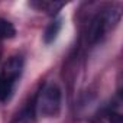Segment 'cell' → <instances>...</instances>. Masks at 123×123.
Listing matches in <instances>:
<instances>
[{"mask_svg": "<svg viewBox=\"0 0 123 123\" xmlns=\"http://www.w3.org/2000/svg\"><path fill=\"white\" fill-rule=\"evenodd\" d=\"M23 67L25 61L20 55L10 56L2 67V71H0V103H6L13 97L18 83L22 77Z\"/></svg>", "mask_w": 123, "mask_h": 123, "instance_id": "cell-1", "label": "cell"}, {"mask_svg": "<svg viewBox=\"0 0 123 123\" xmlns=\"http://www.w3.org/2000/svg\"><path fill=\"white\" fill-rule=\"evenodd\" d=\"M62 90L55 81H48L35 97L36 114L42 117H55L61 111Z\"/></svg>", "mask_w": 123, "mask_h": 123, "instance_id": "cell-2", "label": "cell"}, {"mask_svg": "<svg viewBox=\"0 0 123 123\" xmlns=\"http://www.w3.org/2000/svg\"><path fill=\"white\" fill-rule=\"evenodd\" d=\"M120 20V9L116 7H107L103 9L101 12H98L90 23L88 28V41L91 43L98 42L110 29H113Z\"/></svg>", "mask_w": 123, "mask_h": 123, "instance_id": "cell-3", "label": "cell"}, {"mask_svg": "<svg viewBox=\"0 0 123 123\" xmlns=\"http://www.w3.org/2000/svg\"><path fill=\"white\" fill-rule=\"evenodd\" d=\"M35 116H36V110H35V98L28 103L12 120V123H33L35 122Z\"/></svg>", "mask_w": 123, "mask_h": 123, "instance_id": "cell-4", "label": "cell"}, {"mask_svg": "<svg viewBox=\"0 0 123 123\" xmlns=\"http://www.w3.org/2000/svg\"><path fill=\"white\" fill-rule=\"evenodd\" d=\"M61 29H62V19H61V18L54 19V20L46 26V29H45V33H43V41H45V43H52V42L56 39V36L59 35Z\"/></svg>", "mask_w": 123, "mask_h": 123, "instance_id": "cell-5", "label": "cell"}, {"mask_svg": "<svg viewBox=\"0 0 123 123\" xmlns=\"http://www.w3.org/2000/svg\"><path fill=\"white\" fill-rule=\"evenodd\" d=\"M16 35V29L12 22L0 18V39H10Z\"/></svg>", "mask_w": 123, "mask_h": 123, "instance_id": "cell-6", "label": "cell"}, {"mask_svg": "<svg viewBox=\"0 0 123 123\" xmlns=\"http://www.w3.org/2000/svg\"><path fill=\"white\" fill-rule=\"evenodd\" d=\"M31 6L38 7L39 10H45L48 15H56V12L64 6V3H54V2H39V3H31Z\"/></svg>", "mask_w": 123, "mask_h": 123, "instance_id": "cell-7", "label": "cell"}]
</instances>
